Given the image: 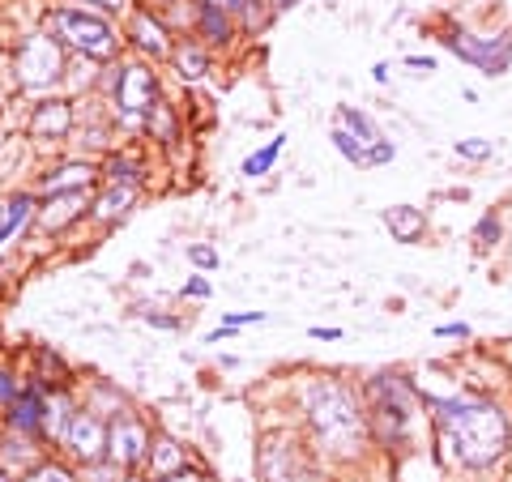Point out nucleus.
Returning <instances> with one entry per match:
<instances>
[{
	"label": "nucleus",
	"instance_id": "nucleus-31",
	"mask_svg": "<svg viewBox=\"0 0 512 482\" xmlns=\"http://www.w3.org/2000/svg\"><path fill=\"white\" fill-rule=\"evenodd\" d=\"M111 175H116V184H120V180H124V184H133V180H137V175H133V163H120V158L111 163Z\"/></svg>",
	"mask_w": 512,
	"mask_h": 482
},
{
	"label": "nucleus",
	"instance_id": "nucleus-7",
	"mask_svg": "<svg viewBox=\"0 0 512 482\" xmlns=\"http://www.w3.org/2000/svg\"><path fill=\"white\" fill-rule=\"evenodd\" d=\"M342 128V133H350V141L363 150L367 158V167H380V163H389L393 158V141H384V133L376 128V120L367 116V111L359 107H338V120H333Z\"/></svg>",
	"mask_w": 512,
	"mask_h": 482
},
{
	"label": "nucleus",
	"instance_id": "nucleus-38",
	"mask_svg": "<svg viewBox=\"0 0 512 482\" xmlns=\"http://www.w3.org/2000/svg\"><path fill=\"white\" fill-rule=\"evenodd\" d=\"M274 5H295V0H274Z\"/></svg>",
	"mask_w": 512,
	"mask_h": 482
},
{
	"label": "nucleus",
	"instance_id": "nucleus-29",
	"mask_svg": "<svg viewBox=\"0 0 512 482\" xmlns=\"http://www.w3.org/2000/svg\"><path fill=\"white\" fill-rule=\"evenodd\" d=\"M436 337H470V325L466 320H453V325H440Z\"/></svg>",
	"mask_w": 512,
	"mask_h": 482
},
{
	"label": "nucleus",
	"instance_id": "nucleus-1",
	"mask_svg": "<svg viewBox=\"0 0 512 482\" xmlns=\"http://www.w3.org/2000/svg\"><path fill=\"white\" fill-rule=\"evenodd\" d=\"M431 419H436L440 444L448 448V461L466 470H491L500 465L512 448V419L504 406L483 401L474 393H423Z\"/></svg>",
	"mask_w": 512,
	"mask_h": 482
},
{
	"label": "nucleus",
	"instance_id": "nucleus-10",
	"mask_svg": "<svg viewBox=\"0 0 512 482\" xmlns=\"http://www.w3.org/2000/svg\"><path fill=\"white\" fill-rule=\"evenodd\" d=\"M64 440H69V448L82 461H94L107 448V431H103V423L94 419V414H73L69 431H64Z\"/></svg>",
	"mask_w": 512,
	"mask_h": 482
},
{
	"label": "nucleus",
	"instance_id": "nucleus-36",
	"mask_svg": "<svg viewBox=\"0 0 512 482\" xmlns=\"http://www.w3.org/2000/svg\"><path fill=\"white\" fill-rule=\"evenodd\" d=\"M163 482H201V478L197 474H167Z\"/></svg>",
	"mask_w": 512,
	"mask_h": 482
},
{
	"label": "nucleus",
	"instance_id": "nucleus-19",
	"mask_svg": "<svg viewBox=\"0 0 512 482\" xmlns=\"http://www.w3.org/2000/svg\"><path fill=\"white\" fill-rule=\"evenodd\" d=\"M282 141H286V137H274L265 150H256L252 158H244V175H252V180H256V175H265L269 167H274L278 154H282Z\"/></svg>",
	"mask_w": 512,
	"mask_h": 482
},
{
	"label": "nucleus",
	"instance_id": "nucleus-16",
	"mask_svg": "<svg viewBox=\"0 0 512 482\" xmlns=\"http://www.w3.org/2000/svg\"><path fill=\"white\" fill-rule=\"evenodd\" d=\"M69 107H64V103H43L39 111H35V124H30V128H35V133L39 137H47V133H52V137H60L64 133V128H69Z\"/></svg>",
	"mask_w": 512,
	"mask_h": 482
},
{
	"label": "nucleus",
	"instance_id": "nucleus-8",
	"mask_svg": "<svg viewBox=\"0 0 512 482\" xmlns=\"http://www.w3.org/2000/svg\"><path fill=\"white\" fill-rule=\"evenodd\" d=\"M60 47L52 39H26L22 52H18V73L26 86H43L52 82V77H60Z\"/></svg>",
	"mask_w": 512,
	"mask_h": 482
},
{
	"label": "nucleus",
	"instance_id": "nucleus-13",
	"mask_svg": "<svg viewBox=\"0 0 512 482\" xmlns=\"http://www.w3.org/2000/svg\"><path fill=\"white\" fill-rule=\"evenodd\" d=\"M82 205H86V192H60V197H52V205L43 210V231H60V227H69V222L82 214Z\"/></svg>",
	"mask_w": 512,
	"mask_h": 482
},
{
	"label": "nucleus",
	"instance_id": "nucleus-4",
	"mask_svg": "<svg viewBox=\"0 0 512 482\" xmlns=\"http://www.w3.org/2000/svg\"><path fill=\"white\" fill-rule=\"evenodd\" d=\"M444 47L453 56H461L474 69H483L487 77H500L512 69V35H466V30H453V35L444 39Z\"/></svg>",
	"mask_w": 512,
	"mask_h": 482
},
{
	"label": "nucleus",
	"instance_id": "nucleus-25",
	"mask_svg": "<svg viewBox=\"0 0 512 482\" xmlns=\"http://www.w3.org/2000/svg\"><path fill=\"white\" fill-rule=\"evenodd\" d=\"M180 69H184V77H201L205 73V56L197 52V47H184V52H180Z\"/></svg>",
	"mask_w": 512,
	"mask_h": 482
},
{
	"label": "nucleus",
	"instance_id": "nucleus-27",
	"mask_svg": "<svg viewBox=\"0 0 512 482\" xmlns=\"http://www.w3.org/2000/svg\"><path fill=\"white\" fill-rule=\"evenodd\" d=\"M13 401H18V380L0 372V406H13Z\"/></svg>",
	"mask_w": 512,
	"mask_h": 482
},
{
	"label": "nucleus",
	"instance_id": "nucleus-34",
	"mask_svg": "<svg viewBox=\"0 0 512 482\" xmlns=\"http://www.w3.org/2000/svg\"><path fill=\"white\" fill-rule=\"evenodd\" d=\"M184 295H192V299H205V295H210V286H205V282H188V286H184Z\"/></svg>",
	"mask_w": 512,
	"mask_h": 482
},
{
	"label": "nucleus",
	"instance_id": "nucleus-37",
	"mask_svg": "<svg viewBox=\"0 0 512 482\" xmlns=\"http://www.w3.org/2000/svg\"><path fill=\"white\" fill-rule=\"evenodd\" d=\"M99 5H107V9H124L128 0H99Z\"/></svg>",
	"mask_w": 512,
	"mask_h": 482
},
{
	"label": "nucleus",
	"instance_id": "nucleus-26",
	"mask_svg": "<svg viewBox=\"0 0 512 482\" xmlns=\"http://www.w3.org/2000/svg\"><path fill=\"white\" fill-rule=\"evenodd\" d=\"M30 482H73V474L64 465H39V470H30Z\"/></svg>",
	"mask_w": 512,
	"mask_h": 482
},
{
	"label": "nucleus",
	"instance_id": "nucleus-39",
	"mask_svg": "<svg viewBox=\"0 0 512 482\" xmlns=\"http://www.w3.org/2000/svg\"><path fill=\"white\" fill-rule=\"evenodd\" d=\"M0 482H5V478H0Z\"/></svg>",
	"mask_w": 512,
	"mask_h": 482
},
{
	"label": "nucleus",
	"instance_id": "nucleus-18",
	"mask_svg": "<svg viewBox=\"0 0 512 482\" xmlns=\"http://www.w3.org/2000/svg\"><path fill=\"white\" fill-rule=\"evenodd\" d=\"M133 35H137V43H141V47H150V52H158V56L167 52V35H163V26L150 22L146 13H137V18H133Z\"/></svg>",
	"mask_w": 512,
	"mask_h": 482
},
{
	"label": "nucleus",
	"instance_id": "nucleus-22",
	"mask_svg": "<svg viewBox=\"0 0 512 482\" xmlns=\"http://www.w3.org/2000/svg\"><path fill=\"white\" fill-rule=\"evenodd\" d=\"M180 461H184L180 448H175L171 440H158V453H154V470L158 474H180Z\"/></svg>",
	"mask_w": 512,
	"mask_h": 482
},
{
	"label": "nucleus",
	"instance_id": "nucleus-20",
	"mask_svg": "<svg viewBox=\"0 0 512 482\" xmlns=\"http://www.w3.org/2000/svg\"><path fill=\"white\" fill-rule=\"evenodd\" d=\"M201 26H205V35H210L214 43H227V35H231V22H227V13H222L218 5L201 9Z\"/></svg>",
	"mask_w": 512,
	"mask_h": 482
},
{
	"label": "nucleus",
	"instance_id": "nucleus-9",
	"mask_svg": "<svg viewBox=\"0 0 512 482\" xmlns=\"http://www.w3.org/2000/svg\"><path fill=\"white\" fill-rule=\"evenodd\" d=\"M120 107H124V116L128 120H137L141 111H150L154 107V99H158V86H154V73H146V69H124V77H120Z\"/></svg>",
	"mask_w": 512,
	"mask_h": 482
},
{
	"label": "nucleus",
	"instance_id": "nucleus-28",
	"mask_svg": "<svg viewBox=\"0 0 512 482\" xmlns=\"http://www.w3.org/2000/svg\"><path fill=\"white\" fill-rule=\"evenodd\" d=\"M261 312H235V316H227V329H239V325H261Z\"/></svg>",
	"mask_w": 512,
	"mask_h": 482
},
{
	"label": "nucleus",
	"instance_id": "nucleus-30",
	"mask_svg": "<svg viewBox=\"0 0 512 482\" xmlns=\"http://www.w3.org/2000/svg\"><path fill=\"white\" fill-rule=\"evenodd\" d=\"M188 256H192V261H197V265H201V269H214V265H218V256H214V252H210V248H192V252H188Z\"/></svg>",
	"mask_w": 512,
	"mask_h": 482
},
{
	"label": "nucleus",
	"instance_id": "nucleus-5",
	"mask_svg": "<svg viewBox=\"0 0 512 482\" xmlns=\"http://www.w3.org/2000/svg\"><path fill=\"white\" fill-rule=\"evenodd\" d=\"M52 26L64 43H73L77 52H90V56H111V26L90 18V13H77V9H60L52 13Z\"/></svg>",
	"mask_w": 512,
	"mask_h": 482
},
{
	"label": "nucleus",
	"instance_id": "nucleus-35",
	"mask_svg": "<svg viewBox=\"0 0 512 482\" xmlns=\"http://www.w3.org/2000/svg\"><path fill=\"white\" fill-rule=\"evenodd\" d=\"M406 64H410V69H427V73L436 69V60H431V56H410Z\"/></svg>",
	"mask_w": 512,
	"mask_h": 482
},
{
	"label": "nucleus",
	"instance_id": "nucleus-11",
	"mask_svg": "<svg viewBox=\"0 0 512 482\" xmlns=\"http://www.w3.org/2000/svg\"><path fill=\"white\" fill-rule=\"evenodd\" d=\"M107 453L116 465H133L146 457V431H141L137 423H116L107 436Z\"/></svg>",
	"mask_w": 512,
	"mask_h": 482
},
{
	"label": "nucleus",
	"instance_id": "nucleus-24",
	"mask_svg": "<svg viewBox=\"0 0 512 482\" xmlns=\"http://www.w3.org/2000/svg\"><path fill=\"white\" fill-rule=\"evenodd\" d=\"M457 154H461V158H470V163H487V158H491V141H483V137L457 141Z\"/></svg>",
	"mask_w": 512,
	"mask_h": 482
},
{
	"label": "nucleus",
	"instance_id": "nucleus-2",
	"mask_svg": "<svg viewBox=\"0 0 512 482\" xmlns=\"http://www.w3.org/2000/svg\"><path fill=\"white\" fill-rule=\"evenodd\" d=\"M308 419L316 440L329 448L333 457H355L367 436V410L359 397L342 389L338 380H320L308 389Z\"/></svg>",
	"mask_w": 512,
	"mask_h": 482
},
{
	"label": "nucleus",
	"instance_id": "nucleus-23",
	"mask_svg": "<svg viewBox=\"0 0 512 482\" xmlns=\"http://www.w3.org/2000/svg\"><path fill=\"white\" fill-rule=\"evenodd\" d=\"M500 235H504V222L495 218V214H483V218H478L474 239H478V244H483V248H495V244H500Z\"/></svg>",
	"mask_w": 512,
	"mask_h": 482
},
{
	"label": "nucleus",
	"instance_id": "nucleus-14",
	"mask_svg": "<svg viewBox=\"0 0 512 482\" xmlns=\"http://www.w3.org/2000/svg\"><path fill=\"white\" fill-rule=\"evenodd\" d=\"M43 414H47V406H43V397H39V389H22L18 393V401H13V427L18 431H35V427H43Z\"/></svg>",
	"mask_w": 512,
	"mask_h": 482
},
{
	"label": "nucleus",
	"instance_id": "nucleus-33",
	"mask_svg": "<svg viewBox=\"0 0 512 482\" xmlns=\"http://www.w3.org/2000/svg\"><path fill=\"white\" fill-rule=\"evenodd\" d=\"M205 5H218V9H248L252 0H205Z\"/></svg>",
	"mask_w": 512,
	"mask_h": 482
},
{
	"label": "nucleus",
	"instance_id": "nucleus-32",
	"mask_svg": "<svg viewBox=\"0 0 512 482\" xmlns=\"http://www.w3.org/2000/svg\"><path fill=\"white\" fill-rule=\"evenodd\" d=\"M312 337H316V342H338V337H342V329H312Z\"/></svg>",
	"mask_w": 512,
	"mask_h": 482
},
{
	"label": "nucleus",
	"instance_id": "nucleus-17",
	"mask_svg": "<svg viewBox=\"0 0 512 482\" xmlns=\"http://www.w3.org/2000/svg\"><path fill=\"white\" fill-rule=\"evenodd\" d=\"M26 218H30V197H13L9 205H0V244L22 231Z\"/></svg>",
	"mask_w": 512,
	"mask_h": 482
},
{
	"label": "nucleus",
	"instance_id": "nucleus-3",
	"mask_svg": "<svg viewBox=\"0 0 512 482\" xmlns=\"http://www.w3.org/2000/svg\"><path fill=\"white\" fill-rule=\"evenodd\" d=\"M414 397H419V389L406 376H376L367 384V427L376 431V440L384 448H397L410 440Z\"/></svg>",
	"mask_w": 512,
	"mask_h": 482
},
{
	"label": "nucleus",
	"instance_id": "nucleus-6",
	"mask_svg": "<svg viewBox=\"0 0 512 482\" xmlns=\"http://www.w3.org/2000/svg\"><path fill=\"white\" fill-rule=\"evenodd\" d=\"M261 474L265 482H320L316 465L299 453L295 444H286L282 436L265 440V453H261Z\"/></svg>",
	"mask_w": 512,
	"mask_h": 482
},
{
	"label": "nucleus",
	"instance_id": "nucleus-21",
	"mask_svg": "<svg viewBox=\"0 0 512 482\" xmlns=\"http://www.w3.org/2000/svg\"><path fill=\"white\" fill-rule=\"evenodd\" d=\"M128 201H133V184H116V188H111L107 192V197L99 201V210H94V214H99V218H116V214H124L128 210Z\"/></svg>",
	"mask_w": 512,
	"mask_h": 482
},
{
	"label": "nucleus",
	"instance_id": "nucleus-12",
	"mask_svg": "<svg viewBox=\"0 0 512 482\" xmlns=\"http://www.w3.org/2000/svg\"><path fill=\"white\" fill-rule=\"evenodd\" d=\"M384 227L393 231L397 244H419L427 235V214L414 205H393V210H384Z\"/></svg>",
	"mask_w": 512,
	"mask_h": 482
},
{
	"label": "nucleus",
	"instance_id": "nucleus-15",
	"mask_svg": "<svg viewBox=\"0 0 512 482\" xmlns=\"http://www.w3.org/2000/svg\"><path fill=\"white\" fill-rule=\"evenodd\" d=\"M90 167H82V163H73V167H60V171H52V175H43V192H52V197H60V192H82L86 184H90Z\"/></svg>",
	"mask_w": 512,
	"mask_h": 482
}]
</instances>
